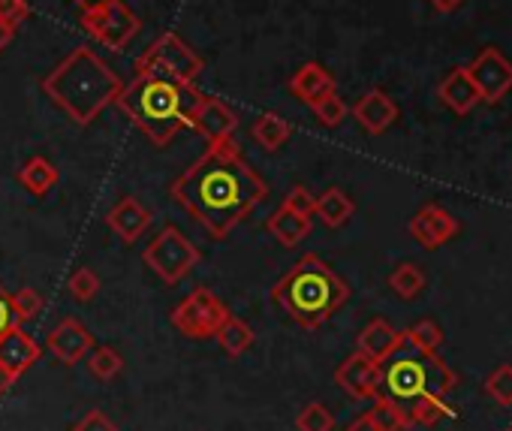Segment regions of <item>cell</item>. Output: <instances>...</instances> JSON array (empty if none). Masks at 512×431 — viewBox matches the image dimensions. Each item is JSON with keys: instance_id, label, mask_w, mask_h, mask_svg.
<instances>
[{"instance_id": "cb8c5ba5", "label": "cell", "mask_w": 512, "mask_h": 431, "mask_svg": "<svg viewBox=\"0 0 512 431\" xmlns=\"http://www.w3.org/2000/svg\"><path fill=\"white\" fill-rule=\"evenodd\" d=\"M359 347H362V353H365L368 359H386V356L398 347V335H395L383 320H377V323H371V326L362 332Z\"/></svg>"}, {"instance_id": "4dcf8cb0", "label": "cell", "mask_w": 512, "mask_h": 431, "mask_svg": "<svg viewBox=\"0 0 512 431\" xmlns=\"http://www.w3.org/2000/svg\"><path fill=\"white\" fill-rule=\"evenodd\" d=\"M31 19V4L28 0H0V25L10 31H19Z\"/></svg>"}, {"instance_id": "7a4b0ae2", "label": "cell", "mask_w": 512, "mask_h": 431, "mask_svg": "<svg viewBox=\"0 0 512 431\" xmlns=\"http://www.w3.org/2000/svg\"><path fill=\"white\" fill-rule=\"evenodd\" d=\"M205 94L190 82H178L160 73H136L115 100V106L133 121V127L157 148L169 145L181 130L193 127L196 109Z\"/></svg>"}, {"instance_id": "9c48e42d", "label": "cell", "mask_w": 512, "mask_h": 431, "mask_svg": "<svg viewBox=\"0 0 512 431\" xmlns=\"http://www.w3.org/2000/svg\"><path fill=\"white\" fill-rule=\"evenodd\" d=\"M467 73L479 91V100L494 106L512 91V61L503 58L497 49H482L470 64Z\"/></svg>"}, {"instance_id": "4316f807", "label": "cell", "mask_w": 512, "mask_h": 431, "mask_svg": "<svg viewBox=\"0 0 512 431\" xmlns=\"http://www.w3.org/2000/svg\"><path fill=\"white\" fill-rule=\"evenodd\" d=\"M67 287H70V296L76 302H91L100 293V278H97L94 269H79V272H73Z\"/></svg>"}, {"instance_id": "44dd1931", "label": "cell", "mask_w": 512, "mask_h": 431, "mask_svg": "<svg viewBox=\"0 0 512 431\" xmlns=\"http://www.w3.org/2000/svg\"><path fill=\"white\" fill-rule=\"evenodd\" d=\"M290 136H293V124L278 112H266L253 121V139L260 142L266 151H278Z\"/></svg>"}, {"instance_id": "ffe728a7", "label": "cell", "mask_w": 512, "mask_h": 431, "mask_svg": "<svg viewBox=\"0 0 512 431\" xmlns=\"http://www.w3.org/2000/svg\"><path fill=\"white\" fill-rule=\"evenodd\" d=\"M353 211H356L353 199H350L344 190H338V187H329L323 196H317V208H314V214H317V218H320L326 227H341V224H347V221L353 218Z\"/></svg>"}, {"instance_id": "30bf717a", "label": "cell", "mask_w": 512, "mask_h": 431, "mask_svg": "<svg viewBox=\"0 0 512 431\" xmlns=\"http://www.w3.org/2000/svg\"><path fill=\"white\" fill-rule=\"evenodd\" d=\"M350 112H353V118L359 121V127H362L365 133H371V136L386 133V130L398 121V106H395V100H392L383 88L365 91V94L356 100V106H353Z\"/></svg>"}, {"instance_id": "f546056e", "label": "cell", "mask_w": 512, "mask_h": 431, "mask_svg": "<svg viewBox=\"0 0 512 431\" xmlns=\"http://www.w3.org/2000/svg\"><path fill=\"white\" fill-rule=\"evenodd\" d=\"M281 208L296 211V214H302V218H311L314 208H317V196H314L305 184H296V187H290V190H287V196H284Z\"/></svg>"}, {"instance_id": "8fae6325", "label": "cell", "mask_w": 512, "mask_h": 431, "mask_svg": "<svg viewBox=\"0 0 512 431\" xmlns=\"http://www.w3.org/2000/svg\"><path fill=\"white\" fill-rule=\"evenodd\" d=\"M193 130L199 136H205L208 142H220V139H232L238 130V115L232 112L229 103L217 100V97H202L196 118H193Z\"/></svg>"}, {"instance_id": "d590c367", "label": "cell", "mask_w": 512, "mask_h": 431, "mask_svg": "<svg viewBox=\"0 0 512 431\" xmlns=\"http://www.w3.org/2000/svg\"><path fill=\"white\" fill-rule=\"evenodd\" d=\"M13 37H16V31H10L7 25H0V55H4V52L10 49Z\"/></svg>"}, {"instance_id": "d6a6232c", "label": "cell", "mask_w": 512, "mask_h": 431, "mask_svg": "<svg viewBox=\"0 0 512 431\" xmlns=\"http://www.w3.org/2000/svg\"><path fill=\"white\" fill-rule=\"evenodd\" d=\"M73 431H118L115 428V422L106 416V413H100V410H88L79 422H76V428Z\"/></svg>"}, {"instance_id": "83f0119b", "label": "cell", "mask_w": 512, "mask_h": 431, "mask_svg": "<svg viewBox=\"0 0 512 431\" xmlns=\"http://www.w3.org/2000/svg\"><path fill=\"white\" fill-rule=\"evenodd\" d=\"M10 299H13V308H16V317H19V323H25V320H34V317L43 311V296H40L34 287H22V290L10 293Z\"/></svg>"}, {"instance_id": "d6986e66", "label": "cell", "mask_w": 512, "mask_h": 431, "mask_svg": "<svg viewBox=\"0 0 512 431\" xmlns=\"http://www.w3.org/2000/svg\"><path fill=\"white\" fill-rule=\"evenodd\" d=\"M269 233L284 245V248H293L299 245L308 233H311V218H302L296 211H287V208H278L272 218H269Z\"/></svg>"}, {"instance_id": "f35d334b", "label": "cell", "mask_w": 512, "mask_h": 431, "mask_svg": "<svg viewBox=\"0 0 512 431\" xmlns=\"http://www.w3.org/2000/svg\"><path fill=\"white\" fill-rule=\"evenodd\" d=\"M350 431H377V425H374L371 419H359Z\"/></svg>"}, {"instance_id": "603a6c76", "label": "cell", "mask_w": 512, "mask_h": 431, "mask_svg": "<svg viewBox=\"0 0 512 431\" xmlns=\"http://www.w3.org/2000/svg\"><path fill=\"white\" fill-rule=\"evenodd\" d=\"M217 341H220V347L229 353V356H241V353H247L250 347H253V329L244 323V320H238V317H226V323L217 329V335H214Z\"/></svg>"}, {"instance_id": "277c9868", "label": "cell", "mask_w": 512, "mask_h": 431, "mask_svg": "<svg viewBox=\"0 0 512 431\" xmlns=\"http://www.w3.org/2000/svg\"><path fill=\"white\" fill-rule=\"evenodd\" d=\"M347 296V284L317 254H305L272 290V299L305 329L323 326Z\"/></svg>"}, {"instance_id": "7c38bea8", "label": "cell", "mask_w": 512, "mask_h": 431, "mask_svg": "<svg viewBox=\"0 0 512 431\" xmlns=\"http://www.w3.org/2000/svg\"><path fill=\"white\" fill-rule=\"evenodd\" d=\"M37 359H40V344L22 326H13L10 332L0 335V365H4V371L13 380H19Z\"/></svg>"}, {"instance_id": "52a82bcc", "label": "cell", "mask_w": 512, "mask_h": 431, "mask_svg": "<svg viewBox=\"0 0 512 431\" xmlns=\"http://www.w3.org/2000/svg\"><path fill=\"white\" fill-rule=\"evenodd\" d=\"M79 25L97 46H103L109 52H124L142 31L139 16L124 4V0H112L106 7L85 10Z\"/></svg>"}, {"instance_id": "5b68a950", "label": "cell", "mask_w": 512, "mask_h": 431, "mask_svg": "<svg viewBox=\"0 0 512 431\" xmlns=\"http://www.w3.org/2000/svg\"><path fill=\"white\" fill-rule=\"evenodd\" d=\"M136 73H160V76H172L178 82H196L205 70V61L196 55V49H190L175 31H163L133 64Z\"/></svg>"}, {"instance_id": "e0dca14e", "label": "cell", "mask_w": 512, "mask_h": 431, "mask_svg": "<svg viewBox=\"0 0 512 431\" xmlns=\"http://www.w3.org/2000/svg\"><path fill=\"white\" fill-rule=\"evenodd\" d=\"M410 233H413L425 248H437V245H443V242L455 233V221L449 218V214H446L443 208L425 205V208L416 214V218H413Z\"/></svg>"}, {"instance_id": "5bb4252c", "label": "cell", "mask_w": 512, "mask_h": 431, "mask_svg": "<svg viewBox=\"0 0 512 431\" xmlns=\"http://www.w3.org/2000/svg\"><path fill=\"white\" fill-rule=\"evenodd\" d=\"M106 224H109V230H112L118 239H124V242L130 245V242H136V239L151 227V211H148L136 196H124L121 202H115V205L109 208Z\"/></svg>"}, {"instance_id": "ac0fdd59", "label": "cell", "mask_w": 512, "mask_h": 431, "mask_svg": "<svg viewBox=\"0 0 512 431\" xmlns=\"http://www.w3.org/2000/svg\"><path fill=\"white\" fill-rule=\"evenodd\" d=\"M338 380H341L353 395H368V392H374V386L380 383V368L362 353V356H353V359L338 371Z\"/></svg>"}, {"instance_id": "2e32d148", "label": "cell", "mask_w": 512, "mask_h": 431, "mask_svg": "<svg viewBox=\"0 0 512 431\" xmlns=\"http://www.w3.org/2000/svg\"><path fill=\"white\" fill-rule=\"evenodd\" d=\"M290 91H293L305 106H314L317 100H323V97H329V94L335 91V76H332L323 64L308 61V64H302V67L293 73Z\"/></svg>"}, {"instance_id": "8992f818", "label": "cell", "mask_w": 512, "mask_h": 431, "mask_svg": "<svg viewBox=\"0 0 512 431\" xmlns=\"http://www.w3.org/2000/svg\"><path fill=\"white\" fill-rule=\"evenodd\" d=\"M142 260H145V266H148L151 272H157L166 284H178L181 278H187V275L199 266L202 254H199V248H196L178 227H163V230L157 233V239L148 242Z\"/></svg>"}, {"instance_id": "4fadbf2b", "label": "cell", "mask_w": 512, "mask_h": 431, "mask_svg": "<svg viewBox=\"0 0 512 431\" xmlns=\"http://www.w3.org/2000/svg\"><path fill=\"white\" fill-rule=\"evenodd\" d=\"M91 347H94L91 332H88L79 320H73V317L61 320V323L52 329V335H49V350H52L64 365L82 362V359L91 353Z\"/></svg>"}, {"instance_id": "ba28073f", "label": "cell", "mask_w": 512, "mask_h": 431, "mask_svg": "<svg viewBox=\"0 0 512 431\" xmlns=\"http://www.w3.org/2000/svg\"><path fill=\"white\" fill-rule=\"evenodd\" d=\"M226 317L229 308L208 287H199L172 311V326L187 338H214Z\"/></svg>"}, {"instance_id": "e575fe53", "label": "cell", "mask_w": 512, "mask_h": 431, "mask_svg": "<svg viewBox=\"0 0 512 431\" xmlns=\"http://www.w3.org/2000/svg\"><path fill=\"white\" fill-rule=\"evenodd\" d=\"M428 4L437 10V13H443V16H449V13H455L461 4H464V0H428Z\"/></svg>"}, {"instance_id": "8d00e7d4", "label": "cell", "mask_w": 512, "mask_h": 431, "mask_svg": "<svg viewBox=\"0 0 512 431\" xmlns=\"http://www.w3.org/2000/svg\"><path fill=\"white\" fill-rule=\"evenodd\" d=\"M73 4L85 13V10H97V7H106V4H112V0H73Z\"/></svg>"}, {"instance_id": "d4e9b609", "label": "cell", "mask_w": 512, "mask_h": 431, "mask_svg": "<svg viewBox=\"0 0 512 431\" xmlns=\"http://www.w3.org/2000/svg\"><path fill=\"white\" fill-rule=\"evenodd\" d=\"M85 359H88L91 374L100 377V380H112V377H118L124 371V359L112 347H91V353Z\"/></svg>"}, {"instance_id": "484cf974", "label": "cell", "mask_w": 512, "mask_h": 431, "mask_svg": "<svg viewBox=\"0 0 512 431\" xmlns=\"http://www.w3.org/2000/svg\"><path fill=\"white\" fill-rule=\"evenodd\" d=\"M311 109H314V115H317V121H320L323 127H338V124H344V118L350 115V106L338 97V91H332L329 97L317 100Z\"/></svg>"}, {"instance_id": "836d02e7", "label": "cell", "mask_w": 512, "mask_h": 431, "mask_svg": "<svg viewBox=\"0 0 512 431\" xmlns=\"http://www.w3.org/2000/svg\"><path fill=\"white\" fill-rule=\"evenodd\" d=\"M13 326H19V317H16L10 293H4V287H0V335L10 332Z\"/></svg>"}, {"instance_id": "9a60e30c", "label": "cell", "mask_w": 512, "mask_h": 431, "mask_svg": "<svg viewBox=\"0 0 512 431\" xmlns=\"http://www.w3.org/2000/svg\"><path fill=\"white\" fill-rule=\"evenodd\" d=\"M437 97L455 115H467V112H473L482 103L479 100V91H476V85H473V79L467 73V67H452L443 76V82L437 85Z\"/></svg>"}, {"instance_id": "7402d4cb", "label": "cell", "mask_w": 512, "mask_h": 431, "mask_svg": "<svg viewBox=\"0 0 512 431\" xmlns=\"http://www.w3.org/2000/svg\"><path fill=\"white\" fill-rule=\"evenodd\" d=\"M19 184L28 187L34 196H46L55 184H58V169L52 160L46 157H31L22 169H19Z\"/></svg>"}, {"instance_id": "6da1fadb", "label": "cell", "mask_w": 512, "mask_h": 431, "mask_svg": "<svg viewBox=\"0 0 512 431\" xmlns=\"http://www.w3.org/2000/svg\"><path fill=\"white\" fill-rule=\"evenodd\" d=\"M172 199L214 236H229L269 196L266 181L250 169L235 139L208 142L169 187Z\"/></svg>"}, {"instance_id": "f1b7e54d", "label": "cell", "mask_w": 512, "mask_h": 431, "mask_svg": "<svg viewBox=\"0 0 512 431\" xmlns=\"http://www.w3.org/2000/svg\"><path fill=\"white\" fill-rule=\"evenodd\" d=\"M389 284H392V290L398 293V296H404V299H413L419 290H422V284H425V278H422V272L416 269V266H401L392 278H389Z\"/></svg>"}, {"instance_id": "1f68e13d", "label": "cell", "mask_w": 512, "mask_h": 431, "mask_svg": "<svg viewBox=\"0 0 512 431\" xmlns=\"http://www.w3.org/2000/svg\"><path fill=\"white\" fill-rule=\"evenodd\" d=\"M332 416L323 404H308L299 416V431H329Z\"/></svg>"}, {"instance_id": "74e56055", "label": "cell", "mask_w": 512, "mask_h": 431, "mask_svg": "<svg viewBox=\"0 0 512 431\" xmlns=\"http://www.w3.org/2000/svg\"><path fill=\"white\" fill-rule=\"evenodd\" d=\"M13 383H16V380H13V377H10V374L4 371V365H0V395H4V392H7V389L13 386Z\"/></svg>"}, {"instance_id": "3957f363", "label": "cell", "mask_w": 512, "mask_h": 431, "mask_svg": "<svg viewBox=\"0 0 512 431\" xmlns=\"http://www.w3.org/2000/svg\"><path fill=\"white\" fill-rule=\"evenodd\" d=\"M40 88L70 121L88 127L115 106L124 82L94 49L79 46L43 76Z\"/></svg>"}]
</instances>
